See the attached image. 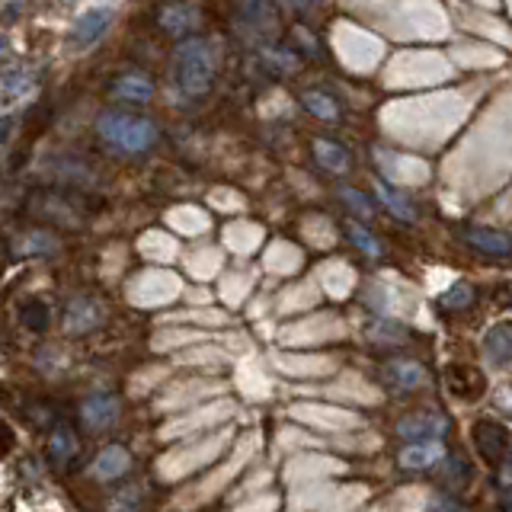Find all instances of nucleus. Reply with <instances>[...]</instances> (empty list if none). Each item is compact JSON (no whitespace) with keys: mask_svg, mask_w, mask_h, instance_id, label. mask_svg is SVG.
<instances>
[{"mask_svg":"<svg viewBox=\"0 0 512 512\" xmlns=\"http://www.w3.org/2000/svg\"><path fill=\"white\" fill-rule=\"evenodd\" d=\"M445 381H448V388H452L458 397H464V400H474V397H480L484 394V375L477 372V368H471V365H461V362H455V365H448L445 368Z\"/></svg>","mask_w":512,"mask_h":512,"instance_id":"obj_14","label":"nucleus"},{"mask_svg":"<svg viewBox=\"0 0 512 512\" xmlns=\"http://www.w3.org/2000/svg\"><path fill=\"white\" fill-rule=\"evenodd\" d=\"M218 74V45L212 39L192 36L173 48L170 77L186 96H205Z\"/></svg>","mask_w":512,"mask_h":512,"instance_id":"obj_1","label":"nucleus"},{"mask_svg":"<svg viewBox=\"0 0 512 512\" xmlns=\"http://www.w3.org/2000/svg\"><path fill=\"white\" fill-rule=\"evenodd\" d=\"M58 250H61V240L48 228H29L20 237H13L16 256H52Z\"/></svg>","mask_w":512,"mask_h":512,"instance_id":"obj_11","label":"nucleus"},{"mask_svg":"<svg viewBox=\"0 0 512 512\" xmlns=\"http://www.w3.org/2000/svg\"><path fill=\"white\" fill-rule=\"evenodd\" d=\"M96 135H100L106 148L128 154V157H138L154 148L160 138V128L151 119L135 116V112L106 109V112H100V119H96Z\"/></svg>","mask_w":512,"mask_h":512,"instance_id":"obj_2","label":"nucleus"},{"mask_svg":"<svg viewBox=\"0 0 512 512\" xmlns=\"http://www.w3.org/2000/svg\"><path fill=\"white\" fill-rule=\"evenodd\" d=\"M474 298H477L474 285H468V282H455V285H452V292H445V295L439 298V304H442L445 311H461V308H471Z\"/></svg>","mask_w":512,"mask_h":512,"instance_id":"obj_23","label":"nucleus"},{"mask_svg":"<svg viewBox=\"0 0 512 512\" xmlns=\"http://www.w3.org/2000/svg\"><path fill=\"white\" fill-rule=\"evenodd\" d=\"M448 432V416L439 410H416L397 423V436L407 442H442Z\"/></svg>","mask_w":512,"mask_h":512,"instance_id":"obj_5","label":"nucleus"},{"mask_svg":"<svg viewBox=\"0 0 512 512\" xmlns=\"http://www.w3.org/2000/svg\"><path fill=\"white\" fill-rule=\"evenodd\" d=\"M314 157H317V164L330 170V173H343L349 167V154L340 141H330V138H317L314 141Z\"/></svg>","mask_w":512,"mask_h":512,"instance_id":"obj_19","label":"nucleus"},{"mask_svg":"<svg viewBox=\"0 0 512 512\" xmlns=\"http://www.w3.org/2000/svg\"><path fill=\"white\" fill-rule=\"evenodd\" d=\"M368 336H372V340H381V343H407V330L400 324H394V320H384V317L368 327Z\"/></svg>","mask_w":512,"mask_h":512,"instance_id":"obj_24","label":"nucleus"},{"mask_svg":"<svg viewBox=\"0 0 512 512\" xmlns=\"http://www.w3.org/2000/svg\"><path fill=\"white\" fill-rule=\"evenodd\" d=\"M474 445L477 452L484 455L490 464H500L509 452V432L500 423H490V420H480L474 426Z\"/></svg>","mask_w":512,"mask_h":512,"instance_id":"obj_9","label":"nucleus"},{"mask_svg":"<svg viewBox=\"0 0 512 512\" xmlns=\"http://www.w3.org/2000/svg\"><path fill=\"white\" fill-rule=\"evenodd\" d=\"M157 20H160V29L170 32V36H183V32L199 26V7H192V4H167V7H160Z\"/></svg>","mask_w":512,"mask_h":512,"instance_id":"obj_15","label":"nucleus"},{"mask_svg":"<svg viewBox=\"0 0 512 512\" xmlns=\"http://www.w3.org/2000/svg\"><path fill=\"white\" fill-rule=\"evenodd\" d=\"M340 196L346 199V205L352 208V212H359L362 218H372V205H368V199L362 196L359 189H349V186H343V189H340Z\"/></svg>","mask_w":512,"mask_h":512,"instance_id":"obj_26","label":"nucleus"},{"mask_svg":"<svg viewBox=\"0 0 512 512\" xmlns=\"http://www.w3.org/2000/svg\"><path fill=\"white\" fill-rule=\"evenodd\" d=\"M384 378H388V384H394L397 391H413L426 381V372H423V365L413 359H394L384 365Z\"/></svg>","mask_w":512,"mask_h":512,"instance_id":"obj_17","label":"nucleus"},{"mask_svg":"<svg viewBox=\"0 0 512 512\" xmlns=\"http://www.w3.org/2000/svg\"><path fill=\"white\" fill-rule=\"evenodd\" d=\"M4 55H7V36H0V61H4Z\"/></svg>","mask_w":512,"mask_h":512,"instance_id":"obj_29","label":"nucleus"},{"mask_svg":"<svg viewBox=\"0 0 512 512\" xmlns=\"http://www.w3.org/2000/svg\"><path fill=\"white\" fill-rule=\"evenodd\" d=\"M346 234H349V240H352V244H356L359 250H365L368 256H378L381 253V244H378V240L372 237V234H368V228H362V224H346Z\"/></svg>","mask_w":512,"mask_h":512,"instance_id":"obj_25","label":"nucleus"},{"mask_svg":"<svg viewBox=\"0 0 512 512\" xmlns=\"http://www.w3.org/2000/svg\"><path fill=\"white\" fill-rule=\"evenodd\" d=\"M119 397L116 394H90L84 404H80V420H84L87 429H109L112 423L119 420Z\"/></svg>","mask_w":512,"mask_h":512,"instance_id":"obj_8","label":"nucleus"},{"mask_svg":"<svg viewBox=\"0 0 512 512\" xmlns=\"http://www.w3.org/2000/svg\"><path fill=\"white\" fill-rule=\"evenodd\" d=\"M404 471H426L432 464L445 461V445L442 442H410L404 452L397 455Z\"/></svg>","mask_w":512,"mask_h":512,"instance_id":"obj_10","label":"nucleus"},{"mask_svg":"<svg viewBox=\"0 0 512 512\" xmlns=\"http://www.w3.org/2000/svg\"><path fill=\"white\" fill-rule=\"evenodd\" d=\"M80 436H77V429L71 423H55L52 432H48V439H45V458L52 468H61V471H71L77 458H80Z\"/></svg>","mask_w":512,"mask_h":512,"instance_id":"obj_6","label":"nucleus"},{"mask_svg":"<svg viewBox=\"0 0 512 512\" xmlns=\"http://www.w3.org/2000/svg\"><path fill=\"white\" fill-rule=\"evenodd\" d=\"M103 304L90 298V295H80V298H71L68 308H64V330L68 333H90L103 324Z\"/></svg>","mask_w":512,"mask_h":512,"instance_id":"obj_7","label":"nucleus"},{"mask_svg":"<svg viewBox=\"0 0 512 512\" xmlns=\"http://www.w3.org/2000/svg\"><path fill=\"white\" fill-rule=\"evenodd\" d=\"M128 468H132V455L122 445H106L100 458L93 461V474L100 480H119L128 474Z\"/></svg>","mask_w":512,"mask_h":512,"instance_id":"obj_16","label":"nucleus"},{"mask_svg":"<svg viewBox=\"0 0 512 512\" xmlns=\"http://www.w3.org/2000/svg\"><path fill=\"white\" fill-rule=\"evenodd\" d=\"M484 352H487V359H490L496 368H506V365H509V356H512V333H509V324L493 327V330L484 336Z\"/></svg>","mask_w":512,"mask_h":512,"instance_id":"obj_18","label":"nucleus"},{"mask_svg":"<svg viewBox=\"0 0 512 512\" xmlns=\"http://www.w3.org/2000/svg\"><path fill=\"white\" fill-rule=\"evenodd\" d=\"M10 448H13V429L7 423H0V458H4Z\"/></svg>","mask_w":512,"mask_h":512,"instance_id":"obj_27","label":"nucleus"},{"mask_svg":"<svg viewBox=\"0 0 512 512\" xmlns=\"http://www.w3.org/2000/svg\"><path fill=\"white\" fill-rule=\"evenodd\" d=\"M112 16H116V7H87L84 13L77 16L71 32H68V45L77 48V52H84V48H90L93 42H100L106 36V29L112 23Z\"/></svg>","mask_w":512,"mask_h":512,"instance_id":"obj_4","label":"nucleus"},{"mask_svg":"<svg viewBox=\"0 0 512 512\" xmlns=\"http://www.w3.org/2000/svg\"><path fill=\"white\" fill-rule=\"evenodd\" d=\"M109 93L116 96V100H122V103H151L154 84H151L148 77L125 71V74H119V77L109 84Z\"/></svg>","mask_w":512,"mask_h":512,"instance_id":"obj_13","label":"nucleus"},{"mask_svg":"<svg viewBox=\"0 0 512 512\" xmlns=\"http://www.w3.org/2000/svg\"><path fill=\"white\" fill-rule=\"evenodd\" d=\"M375 192H378V199L384 202V205H388V212H394L400 221H413L416 218V208L404 199V196H397V192L394 189H388V186H384L381 180L375 183Z\"/></svg>","mask_w":512,"mask_h":512,"instance_id":"obj_22","label":"nucleus"},{"mask_svg":"<svg viewBox=\"0 0 512 512\" xmlns=\"http://www.w3.org/2000/svg\"><path fill=\"white\" fill-rule=\"evenodd\" d=\"M26 212L36 215L45 224L55 228H80L90 218V208L84 205V196L68 189H39L26 199Z\"/></svg>","mask_w":512,"mask_h":512,"instance_id":"obj_3","label":"nucleus"},{"mask_svg":"<svg viewBox=\"0 0 512 512\" xmlns=\"http://www.w3.org/2000/svg\"><path fill=\"white\" fill-rule=\"evenodd\" d=\"M304 100V109L311 112V116H317V119H327V122H333V119H340V103H336V96H330L327 90H308L301 96Z\"/></svg>","mask_w":512,"mask_h":512,"instance_id":"obj_20","label":"nucleus"},{"mask_svg":"<svg viewBox=\"0 0 512 512\" xmlns=\"http://www.w3.org/2000/svg\"><path fill=\"white\" fill-rule=\"evenodd\" d=\"M461 237H464V244H471L474 250L487 253V256H509V250H512L509 234L493 231V228H480V224H471V228H464Z\"/></svg>","mask_w":512,"mask_h":512,"instance_id":"obj_12","label":"nucleus"},{"mask_svg":"<svg viewBox=\"0 0 512 512\" xmlns=\"http://www.w3.org/2000/svg\"><path fill=\"white\" fill-rule=\"evenodd\" d=\"M13 132V116H0V144H4Z\"/></svg>","mask_w":512,"mask_h":512,"instance_id":"obj_28","label":"nucleus"},{"mask_svg":"<svg viewBox=\"0 0 512 512\" xmlns=\"http://www.w3.org/2000/svg\"><path fill=\"white\" fill-rule=\"evenodd\" d=\"M20 320H23V327H26V330L42 333V330H48V320H52V311H48V304H42L39 298H32V301L23 304Z\"/></svg>","mask_w":512,"mask_h":512,"instance_id":"obj_21","label":"nucleus"}]
</instances>
